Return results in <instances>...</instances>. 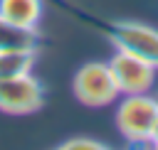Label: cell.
I'll list each match as a JSON object with an SVG mask.
<instances>
[{
  "instance_id": "4",
  "label": "cell",
  "mask_w": 158,
  "mask_h": 150,
  "mask_svg": "<svg viewBox=\"0 0 158 150\" xmlns=\"http://www.w3.org/2000/svg\"><path fill=\"white\" fill-rule=\"evenodd\" d=\"M44 106V89L30 71L0 79V111L5 113H35Z\"/></svg>"
},
{
  "instance_id": "8",
  "label": "cell",
  "mask_w": 158,
  "mask_h": 150,
  "mask_svg": "<svg viewBox=\"0 0 158 150\" xmlns=\"http://www.w3.org/2000/svg\"><path fill=\"white\" fill-rule=\"evenodd\" d=\"M35 64L32 49H5L0 52V79H12L20 74H27Z\"/></svg>"
},
{
  "instance_id": "3",
  "label": "cell",
  "mask_w": 158,
  "mask_h": 150,
  "mask_svg": "<svg viewBox=\"0 0 158 150\" xmlns=\"http://www.w3.org/2000/svg\"><path fill=\"white\" fill-rule=\"evenodd\" d=\"M72 89H74V96L84 106H91V108L109 106L118 96V86L114 81L111 66L104 64V61H89V64H84L74 74Z\"/></svg>"
},
{
  "instance_id": "1",
  "label": "cell",
  "mask_w": 158,
  "mask_h": 150,
  "mask_svg": "<svg viewBox=\"0 0 158 150\" xmlns=\"http://www.w3.org/2000/svg\"><path fill=\"white\" fill-rule=\"evenodd\" d=\"M106 39L123 52H131L148 64L158 69V30L148 27L143 22H131V20H91Z\"/></svg>"
},
{
  "instance_id": "7",
  "label": "cell",
  "mask_w": 158,
  "mask_h": 150,
  "mask_svg": "<svg viewBox=\"0 0 158 150\" xmlns=\"http://www.w3.org/2000/svg\"><path fill=\"white\" fill-rule=\"evenodd\" d=\"M0 15L10 22L37 27L42 17V0H0Z\"/></svg>"
},
{
  "instance_id": "9",
  "label": "cell",
  "mask_w": 158,
  "mask_h": 150,
  "mask_svg": "<svg viewBox=\"0 0 158 150\" xmlns=\"http://www.w3.org/2000/svg\"><path fill=\"white\" fill-rule=\"evenodd\" d=\"M62 148H69V150H74V148H104V143H99L94 138H69L62 143Z\"/></svg>"
},
{
  "instance_id": "2",
  "label": "cell",
  "mask_w": 158,
  "mask_h": 150,
  "mask_svg": "<svg viewBox=\"0 0 158 150\" xmlns=\"http://www.w3.org/2000/svg\"><path fill=\"white\" fill-rule=\"evenodd\" d=\"M158 120V98L146 93H126L116 108V125L128 143H151Z\"/></svg>"
},
{
  "instance_id": "6",
  "label": "cell",
  "mask_w": 158,
  "mask_h": 150,
  "mask_svg": "<svg viewBox=\"0 0 158 150\" xmlns=\"http://www.w3.org/2000/svg\"><path fill=\"white\" fill-rule=\"evenodd\" d=\"M40 47V32L37 27H25L17 22H10L0 15V52L5 49H32Z\"/></svg>"
},
{
  "instance_id": "5",
  "label": "cell",
  "mask_w": 158,
  "mask_h": 150,
  "mask_svg": "<svg viewBox=\"0 0 158 150\" xmlns=\"http://www.w3.org/2000/svg\"><path fill=\"white\" fill-rule=\"evenodd\" d=\"M109 66H111L114 81L118 86V93H123V96L146 93L156 81V66L123 49H116V54L109 59Z\"/></svg>"
}]
</instances>
